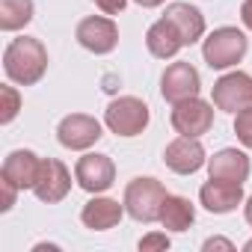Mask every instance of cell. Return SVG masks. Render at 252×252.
<instances>
[{
	"label": "cell",
	"instance_id": "6da1fadb",
	"mask_svg": "<svg viewBox=\"0 0 252 252\" xmlns=\"http://www.w3.org/2000/svg\"><path fill=\"white\" fill-rule=\"evenodd\" d=\"M48 48L36 36L12 39L3 51V71L18 86H36L48 71Z\"/></svg>",
	"mask_w": 252,
	"mask_h": 252
},
{
	"label": "cell",
	"instance_id": "7a4b0ae2",
	"mask_svg": "<svg viewBox=\"0 0 252 252\" xmlns=\"http://www.w3.org/2000/svg\"><path fill=\"white\" fill-rule=\"evenodd\" d=\"M169 190L163 181L152 178V175H137L134 181H128L125 187V196H122V205L128 211L131 220L137 222H160V211H163V202H166Z\"/></svg>",
	"mask_w": 252,
	"mask_h": 252
},
{
	"label": "cell",
	"instance_id": "3957f363",
	"mask_svg": "<svg viewBox=\"0 0 252 252\" xmlns=\"http://www.w3.org/2000/svg\"><path fill=\"white\" fill-rule=\"evenodd\" d=\"M152 122V110L143 98H134V95H122V98H113L104 110V125L107 131L116 134V137H140Z\"/></svg>",
	"mask_w": 252,
	"mask_h": 252
},
{
	"label": "cell",
	"instance_id": "277c9868",
	"mask_svg": "<svg viewBox=\"0 0 252 252\" xmlns=\"http://www.w3.org/2000/svg\"><path fill=\"white\" fill-rule=\"evenodd\" d=\"M246 51H249V39L237 27H217L202 42V57L214 71H225V68L237 65L246 57Z\"/></svg>",
	"mask_w": 252,
	"mask_h": 252
},
{
	"label": "cell",
	"instance_id": "5b68a950",
	"mask_svg": "<svg viewBox=\"0 0 252 252\" xmlns=\"http://www.w3.org/2000/svg\"><path fill=\"white\" fill-rule=\"evenodd\" d=\"M169 122H172L175 134L181 137H205L214 128V101H202L199 95L184 98L172 104Z\"/></svg>",
	"mask_w": 252,
	"mask_h": 252
},
{
	"label": "cell",
	"instance_id": "8992f818",
	"mask_svg": "<svg viewBox=\"0 0 252 252\" xmlns=\"http://www.w3.org/2000/svg\"><path fill=\"white\" fill-rule=\"evenodd\" d=\"M74 39L83 51H89L95 57H107L119 45V24L110 15H89V18L77 21Z\"/></svg>",
	"mask_w": 252,
	"mask_h": 252
},
{
	"label": "cell",
	"instance_id": "52a82bcc",
	"mask_svg": "<svg viewBox=\"0 0 252 252\" xmlns=\"http://www.w3.org/2000/svg\"><path fill=\"white\" fill-rule=\"evenodd\" d=\"M101 137H104V125L95 116H89V113H68L57 125V140H60V146L63 149H71V152H86Z\"/></svg>",
	"mask_w": 252,
	"mask_h": 252
},
{
	"label": "cell",
	"instance_id": "ba28073f",
	"mask_svg": "<svg viewBox=\"0 0 252 252\" xmlns=\"http://www.w3.org/2000/svg\"><path fill=\"white\" fill-rule=\"evenodd\" d=\"M74 181H77L80 190H86L92 196L107 193L116 184V163H113V158L101 155V152H86L74 163Z\"/></svg>",
	"mask_w": 252,
	"mask_h": 252
},
{
	"label": "cell",
	"instance_id": "9c48e42d",
	"mask_svg": "<svg viewBox=\"0 0 252 252\" xmlns=\"http://www.w3.org/2000/svg\"><path fill=\"white\" fill-rule=\"evenodd\" d=\"M211 101L222 113H237L252 104V74L246 71H228L211 86Z\"/></svg>",
	"mask_w": 252,
	"mask_h": 252
},
{
	"label": "cell",
	"instance_id": "30bf717a",
	"mask_svg": "<svg viewBox=\"0 0 252 252\" xmlns=\"http://www.w3.org/2000/svg\"><path fill=\"white\" fill-rule=\"evenodd\" d=\"M163 163L175 175H196L202 166H208V155L199 137H175L163 149Z\"/></svg>",
	"mask_w": 252,
	"mask_h": 252
},
{
	"label": "cell",
	"instance_id": "8fae6325",
	"mask_svg": "<svg viewBox=\"0 0 252 252\" xmlns=\"http://www.w3.org/2000/svg\"><path fill=\"white\" fill-rule=\"evenodd\" d=\"M33 193L45 205L63 202L71 193V169L63 160H57V158H42V169H39V178H36Z\"/></svg>",
	"mask_w": 252,
	"mask_h": 252
},
{
	"label": "cell",
	"instance_id": "7c38bea8",
	"mask_svg": "<svg viewBox=\"0 0 252 252\" xmlns=\"http://www.w3.org/2000/svg\"><path fill=\"white\" fill-rule=\"evenodd\" d=\"M199 89H202V77H199L196 65H190L184 60L166 65V71L160 74V95L169 104H178L184 98H193V95H199Z\"/></svg>",
	"mask_w": 252,
	"mask_h": 252
},
{
	"label": "cell",
	"instance_id": "4fadbf2b",
	"mask_svg": "<svg viewBox=\"0 0 252 252\" xmlns=\"http://www.w3.org/2000/svg\"><path fill=\"white\" fill-rule=\"evenodd\" d=\"M243 184L234 181H220V178H208L199 187V205L211 214H231L237 211V205H243Z\"/></svg>",
	"mask_w": 252,
	"mask_h": 252
},
{
	"label": "cell",
	"instance_id": "5bb4252c",
	"mask_svg": "<svg viewBox=\"0 0 252 252\" xmlns=\"http://www.w3.org/2000/svg\"><path fill=\"white\" fill-rule=\"evenodd\" d=\"M128 214L125 205H119L116 199L110 196H92L83 208H80V222L89 228V231H110L122 222V217Z\"/></svg>",
	"mask_w": 252,
	"mask_h": 252
},
{
	"label": "cell",
	"instance_id": "9a60e30c",
	"mask_svg": "<svg viewBox=\"0 0 252 252\" xmlns=\"http://www.w3.org/2000/svg\"><path fill=\"white\" fill-rule=\"evenodd\" d=\"M39 169H42V158L30 149H15L6 155L3 166H0V175L9 178L12 184H18L21 190H33L36 187V178H39Z\"/></svg>",
	"mask_w": 252,
	"mask_h": 252
},
{
	"label": "cell",
	"instance_id": "2e32d148",
	"mask_svg": "<svg viewBox=\"0 0 252 252\" xmlns=\"http://www.w3.org/2000/svg\"><path fill=\"white\" fill-rule=\"evenodd\" d=\"M249 169H252L249 155L240 149H220V152H214V158H208V178L243 184L249 178Z\"/></svg>",
	"mask_w": 252,
	"mask_h": 252
},
{
	"label": "cell",
	"instance_id": "e0dca14e",
	"mask_svg": "<svg viewBox=\"0 0 252 252\" xmlns=\"http://www.w3.org/2000/svg\"><path fill=\"white\" fill-rule=\"evenodd\" d=\"M146 48L152 57L158 60H172L181 48H184V39L178 33V27L169 21V18H158L149 30H146Z\"/></svg>",
	"mask_w": 252,
	"mask_h": 252
},
{
	"label": "cell",
	"instance_id": "ac0fdd59",
	"mask_svg": "<svg viewBox=\"0 0 252 252\" xmlns=\"http://www.w3.org/2000/svg\"><path fill=\"white\" fill-rule=\"evenodd\" d=\"M163 18H169L178 27L184 45H196L205 36V15L196 6H190V3H169L166 12H163Z\"/></svg>",
	"mask_w": 252,
	"mask_h": 252
},
{
	"label": "cell",
	"instance_id": "d6986e66",
	"mask_svg": "<svg viewBox=\"0 0 252 252\" xmlns=\"http://www.w3.org/2000/svg\"><path fill=\"white\" fill-rule=\"evenodd\" d=\"M193 222H196V205L187 196H172L169 193L166 202H163V211H160V225L172 234H181Z\"/></svg>",
	"mask_w": 252,
	"mask_h": 252
},
{
	"label": "cell",
	"instance_id": "ffe728a7",
	"mask_svg": "<svg viewBox=\"0 0 252 252\" xmlns=\"http://www.w3.org/2000/svg\"><path fill=\"white\" fill-rule=\"evenodd\" d=\"M33 15H36L33 0H0V30L18 33L33 21Z\"/></svg>",
	"mask_w": 252,
	"mask_h": 252
},
{
	"label": "cell",
	"instance_id": "44dd1931",
	"mask_svg": "<svg viewBox=\"0 0 252 252\" xmlns=\"http://www.w3.org/2000/svg\"><path fill=\"white\" fill-rule=\"evenodd\" d=\"M0 98H3V107H0V125H9L18 113H21V92L9 83L0 86Z\"/></svg>",
	"mask_w": 252,
	"mask_h": 252
},
{
	"label": "cell",
	"instance_id": "7402d4cb",
	"mask_svg": "<svg viewBox=\"0 0 252 252\" xmlns=\"http://www.w3.org/2000/svg\"><path fill=\"white\" fill-rule=\"evenodd\" d=\"M234 137L243 149H252V104L234 113Z\"/></svg>",
	"mask_w": 252,
	"mask_h": 252
},
{
	"label": "cell",
	"instance_id": "603a6c76",
	"mask_svg": "<svg viewBox=\"0 0 252 252\" xmlns=\"http://www.w3.org/2000/svg\"><path fill=\"white\" fill-rule=\"evenodd\" d=\"M169 246H172V240H169L166 231H149L140 240V252H166Z\"/></svg>",
	"mask_w": 252,
	"mask_h": 252
},
{
	"label": "cell",
	"instance_id": "cb8c5ba5",
	"mask_svg": "<svg viewBox=\"0 0 252 252\" xmlns=\"http://www.w3.org/2000/svg\"><path fill=\"white\" fill-rule=\"evenodd\" d=\"M18 193H21V187L18 184H12L9 178H3L0 175V211H12V205H15V199H18Z\"/></svg>",
	"mask_w": 252,
	"mask_h": 252
},
{
	"label": "cell",
	"instance_id": "d4e9b609",
	"mask_svg": "<svg viewBox=\"0 0 252 252\" xmlns=\"http://www.w3.org/2000/svg\"><path fill=\"white\" fill-rule=\"evenodd\" d=\"M92 3H95L104 15H119L125 6H128V0H92Z\"/></svg>",
	"mask_w": 252,
	"mask_h": 252
},
{
	"label": "cell",
	"instance_id": "484cf974",
	"mask_svg": "<svg viewBox=\"0 0 252 252\" xmlns=\"http://www.w3.org/2000/svg\"><path fill=\"white\" fill-rule=\"evenodd\" d=\"M202 249H205V252H214V249H222V252H234V243H231V240H225V237H208V240L202 243Z\"/></svg>",
	"mask_w": 252,
	"mask_h": 252
},
{
	"label": "cell",
	"instance_id": "4316f807",
	"mask_svg": "<svg viewBox=\"0 0 252 252\" xmlns=\"http://www.w3.org/2000/svg\"><path fill=\"white\" fill-rule=\"evenodd\" d=\"M240 24L246 30H252V0H243L240 3Z\"/></svg>",
	"mask_w": 252,
	"mask_h": 252
},
{
	"label": "cell",
	"instance_id": "83f0119b",
	"mask_svg": "<svg viewBox=\"0 0 252 252\" xmlns=\"http://www.w3.org/2000/svg\"><path fill=\"white\" fill-rule=\"evenodd\" d=\"M137 6H143V9H158V6H163L166 0H134Z\"/></svg>",
	"mask_w": 252,
	"mask_h": 252
},
{
	"label": "cell",
	"instance_id": "f1b7e54d",
	"mask_svg": "<svg viewBox=\"0 0 252 252\" xmlns=\"http://www.w3.org/2000/svg\"><path fill=\"white\" fill-rule=\"evenodd\" d=\"M243 217H246V222H249V228H252V196L243 202Z\"/></svg>",
	"mask_w": 252,
	"mask_h": 252
},
{
	"label": "cell",
	"instance_id": "f546056e",
	"mask_svg": "<svg viewBox=\"0 0 252 252\" xmlns=\"http://www.w3.org/2000/svg\"><path fill=\"white\" fill-rule=\"evenodd\" d=\"M243 252H252V237H249V240L243 243Z\"/></svg>",
	"mask_w": 252,
	"mask_h": 252
}]
</instances>
